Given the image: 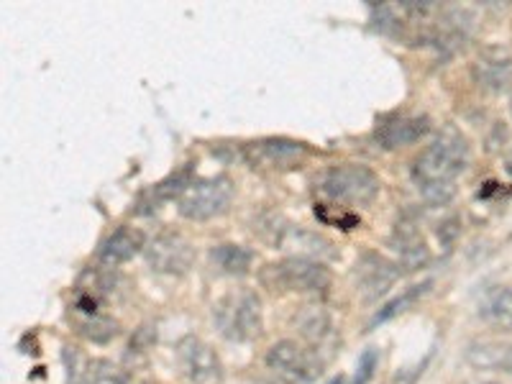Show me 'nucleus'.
<instances>
[{"mask_svg": "<svg viewBox=\"0 0 512 384\" xmlns=\"http://www.w3.org/2000/svg\"><path fill=\"white\" fill-rule=\"evenodd\" d=\"M472 146L459 128L446 126L425 146L413 164V177L431 203H448L454 195V180L469 164Z\"/></svg>", "mask_w": 512, "mask_h": 384, "instance_id": "nucleus-1", "label": "nucleus"}, {"mask_svg": "<svg viewBox=\"0 0 512 384\" xmlns=\"http://www.w3.org/2000/svg\"><path fill=\"white\" fill-rule=\"evenodd\" d=\"M111 295L113 277L100 272V269H88L75 287V297H72L70 305V323L82 338H88L93 344H108L121 331V323L113 315L105 313V303H108Z\"/></svg>", "mask_w": 512, "mask_h": 384, "instance_id": "nucleus-2", "label": "nucleus"}, {"mask_svg": "<svg viewBox=\"0 0 512 384\" xmlns=\"http://www.w3.org/2000/svg\"><path fill=\"white\" fill-rule=\"evenodd\" d=\"M213 320H216L221 336L228 338V341H236V344L254 341L264 331L262 300L251 287L228 290L213 305Z\"/></svg>", "mask_w": 512, "mask_h": 384, "instance_id": "nucleus-3", "label": "nucleus"}, {"mask_svg": "<svg viewBox=\"0 0 512 384\" xmlns=\"http://www.w3.org/2000/svg\"><path fill=\"white\" fill-rule=\"evenodd\" d=\"M382 190V180L367 164L344 162L328 167L318 177V192L338 205H369Z\"/></svg>", "mask_w": 512, "mask_h": 384, "instance_id": "nucleus-4", "label": "nucleus"}, {"mask_svg": "<svg viewBox=\"0 0 512 384\" xmlns=\"http://www.w3.org/2000/svg\"><path fill=\"white\" fill-rule=\"evenodd\" d=\"M259 282L272 295H290V292H326L331 287V274L320 262L308 256H287L280 262L267 264L259 272Z\"/></svg>", "mask_w": 512, "mask_h": 384, "instance_id": "nucleus-5", "label": "nucleus"}, {"mask_svg": "<svg viewBox=\"0 0 512 384\" xmlns=\"http://www.w3.org/2000/svg\"><path fill=\"white\" fill-rule=\"evenodd\" d=\"M233 200V182L231 177L216 175L195 180L182 198L177 200V210L187 221H210V218L226 213Z\"/></svg>", "mask_w": 512, "mask_h": 384, "instance_id": "nucleus-6", "label": "nucleus"}, {"mask_svg": "<svg viewBox=\"0 0 512 384\" xmlns=\"http://www.w3.org/2000/svg\"><path fill=\"white\" fill-rule=\"evenodd\" d=\"M246 159L254 169H269V172H290L303 167L310 157L308 146L303 141L285 139V136H267V139L251 141L244 149Z\"/></svg>", "mask_w": 512, "mask_h": 384, "instance_id": "nucleus-7", "label": "nucleus"}, {"mask_svg": "<svg viewBox=\"0 0 512 384\" xmlns=\"http://www.w3.org/2000/svg\"><path fill=\"white\" fill-rule=\"evenodd\" d=\"M267 367L282 382L287 384H305L315 379L323 369V361L315 351L303 349L297 341H280L267 351Z\"/></svg>", "mask_w": 512, "mask_h": 384, "instance_id": "nucleus-8", "label": "nucleus"}, {"mask_svg": "<svg viewBox=\"0 0 512 384\" xmlns=\"http://www.w3.org/2000/svg\"><path fill=\"white\" fill-rule=\"evenodd\" d=\"M177 367L187 384H221L223 364L216 349L198 336H185L177 344Z\"/></svg>", "mask_w": 512, "mask_h": 384, "instance_id": "nucleus-9", "label": "nucleus"}, {"mask_svg": "<svg viewBox=\"0 0 512 384\" xmlns=\"http://www.w3.org/2000/svg\"><path fill=\"white\" fill-rule=\"evenodd\" d=\"M146 264L159 274H185L195 262V249L190 241L177 231L157 233L144 249Z\"/></svg>", "mask_w": 512, "mask_h": 384, "instance_id": "nucleus-10", "label": "nucleus"}, {"mask_svg": "<svg viewBox=\"0 0 512 384\" xmlns=\"http://www.w3.org/2000/svg\"><path fill=\"white\" fill-rule=\"evenodd\" d=\"M431 131V118L420 113H390L377 123L374 139L384 152H395L402 146H413Z\"/></svg>", "mask_w": 512, "mask_h": 384, "instance_id": "nucleus-11", "label": "nucleus"}, {"mask_svg": "<svg viewBox=\"0 0 512 384\" xmlns=\"http://www.w3.org/2000/svg\"><path fill=\"white\" fill-rule=\"evenodd\" d=\"M397 274H400V267L392 262H387L382 254L377 251H367V254L359 256L354 269V282L356 292H359L364 300H374V297L384 295L395 285Z\"/></svg>", "mask_w": 512, "mask_h": 384, "instance_id": "nucleus-12", "label": "nucleus"}, {"mask_svg": "<svg viewBox=\"0 0 512 384\" xmlns=\"http://www.w3.org/2000/svg\"><path fill=\"white\" fill-rule=\"evenodd\" d=\"M144 249L146 239L139 228L118 226L100 241L98 256L105 267H118V264H126L128 259H134V256Z\"/></svg>", "mask_w": 512, "mask_h": 384, "instance_id": "nucleus-13", "label": "nucleus"}, {"mask_svg": "<svg viewBox=\"0 0 512 384\" xmlns=\"http://www.w3.org/2000/svg\"><path fill=\"white\" fill-rule=\"evenodd\" d=\"M390 244L397 254V267L420 269L431 259V249L425 246L420 231L415 226H408V223H402V226L395 228Z\"/></svg>", "mask_w": 512, "mask_h": 384, "instance_id": "nucleus-14", "label": "nucleus"}, {"mask_svg": "<svg viewBox=\"0 0 512 384\" xmlns=\"http://www.w3.org/2000/svg\"><path fill=\"white\" fill-rule=\"evenodd\" d=\"M474 77L487 90H505L512 82V54L505 49H487L474 64Z\"/></svg>", "mask_w": 512, "mask_h": 384, "instance_id": "nucleus-15", "label": "nucleus"}, {"mask_svg": "<svg viewBox=\"0 0 512 384\" xmlns=\"http://www.w3.org/2000/svg\"><path fill=\"white\" fill-rule=\"evenodd\" d=\"M192 169L190 167H180L177 172H172V175L164 177L162 182H157V185H152L149 190L144 192L139 198V213H149V210H157L159 205L167 203V200L182 198V192L187 190V187L192 185Z\"/></svg>", "mask_w": 512, "mask_h": 384, "instance_id": "nucleus-16", "label": "nucleus"}, {"mask_svg": "<svg viewBox=\"0 0 512 384\" xmlns=\"http://www.w3.org/2000/svg\"><path fill=\"white\" fill-rule=\"evenodd\" d=\"M210 262L216 264L218 272L228 274V277H246L254 267V251H249L246 246L221 244L210 251Z\"/></svg>", "mask_w": 512, "mask_h": 384, "instance_id": "nucleus-17", "label": "nucleus"}, {"mask_svg": "<svg viewBox=\"0 0 512 384\" xmlns=\"http://www.w3.org/2000/svg\"><path fill=\"white\" fill-rule=\"evenodd\" d=\"M482 318L489 326L512 331V285L489 290L482 303Z\"/></svg>", "mask_w": 512, "mask_h": 384, "instance_id": "nucleus-18", "label": "nucleus"}, {"mask_svg": "<svg viewBox=\"0 0 512 384\" xmlns=\"http://www.w3.org/2000/svg\"><path fill=\"white\" fill-rule=\"evenodd\" d=\"M469 361L479 369L512 374V344H479L469 349Z\"/></svg>", "mask_w": 512, "mask_h": 384, "instance_id": "nucleus-19", "label": "nucleus"}, {"mask_svg": "<svg viewBox=\"0 0 512 384\" xmlns=\"http://www.w3.org/2000/svg\"><path fill=\"white\" fill-rule=\"evenodd\" d=\"M431 287H433V282L428 280V282H423V285H415V287H410V290H405L400 297H395L392 303H387L382 310H379L377 315H374L372 326H377V323H387V320L397 318V315L408 313V310L413 308V305L418 303L420 297H423L425 292L431 290Z\"/></svg>", "mask_w": 512, "mask_h": 384, "instance_id": "nucleus-20", "label": "nucleus"}, {"mask_svg": "<svg viewBox=\"0 0 512 384\" xmlns=\"http://www.w3.org/2000/svg\"><path fill=\"white\" fill-rule=\"evenodd\" d=\"M82 384H123L121 372L113 367L111 361L105 359H93L88 367V374H85V382Z\"/></svg>", "mask_w": 512, "mask_h": 384, "instance_id": "nucleus-21", "label": "nucleus"}, {"mask_svg": "<svg viewBox=\"0 0 512 384\" xmlns=\"http://www.w3.org/2000/svg\"><path fill=\"white\" fill-rule=\"evenodd\" d=\"M379 364V354L377 349H367L364 354L359 356V364H356V374H354V384H367L369 379L374 377Z\"/></svg>", "mask_w": 512, "mask_h": 384, "instance_id": "nucleus-22", "label": "nucleus"}, {"mask_svg": "<svg viewBox=\"0 0 512 384\" xmlns=\"http://www.w3.org/2000/svg\"><path fill=\"white\" fill-rule=\"evenodd\" d=\"M328 384H344V377H333Z\"/></svg>", "mask_w": 512, "mask_h": 384, "instance_id": "nucleus-23", "label": "nucleus"}, {"mask_svg": "<svg viewBox=\"0 0 512 384\" xmlns=\"http://www.w3.org/2000/svg\"><path fill=\"white\" fill-rule=\"evenodd\" d=\"M510 113H512V95H510Z\"/></svg>", "mask_w": 512, "mask_h": 384, "instance_id": "nucleus-24", "label": "nucleus"}, {"mask_svg": "<svg viewBox=\"0 0 512 384\" xmlns=\"http://www.w3.org/2000/svg\"><path fill=\"white\" fill-rule=\"evenodd\" d=\"M251 384H262V382H251Z\"/></svg>", "mask_w": 512, "mask_h": 384, "instance_id": "nucleus-25", "label": "nucleus"}]
</instances>
